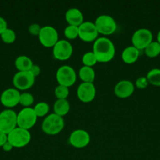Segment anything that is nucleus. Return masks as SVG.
<instances>
[{"label":"nucleus","mask_w":160,"mask_h":160,"mask_svg":"<svg viewBox=\"0 0 160 160\" xmlns=\"http://www.w3.org/2000/svg\"><path fill=\"white\" fill-rule=\"evenodd\" d=\"M17 127V113L12 109H6L0 112V131L8 134Z\"/></svg>","instance_id":"423d86ee"},{"label":"nucleus","mask_w":160,"mask_h":160,"mask_svg":"<svg viewBox=\"0 0 160 160\" xmlns=\"http://www.w3.org/2000/svg\"><path fill=\"white\" fill-rule=\"evenodd\" d=\"M38 117L31 107H24L17 113V127L29 130L37 121Z\"/></svg>","instance_id":"1a4fd4ad"},{"label":"nucleus","mask_w":160,"mask_h":160,"mask_svg":"<svg viewBox=\"0 0 160 160\" xmlns=\"http://www.w3.org/2000/svg\"><path fill=\"white\" fill-rule=\"evenodd\" d=\"M69 143L75 148H84L90 142L89 132L84 129L74 130L69 135Z\"/></svg>","instance_id":"ddd939ff"},{"label":"nucleus","mask_w":160,"mask_h":160,"mask_svg":"<svg viewBox=\"0 0 160 160\" xmlns=\"http://www.w3.org/2000/svg\"><path fill=\"white\" fill-rule=\"evenodd\" d=\"M38 37L40 43L47 48L53 47L55 44L59 41L58 31L54 27L51 25L42 26Z\"/></svg>","instance_id":"6e6552de"},{"label":"nucleus","mask_w":160,"mask_h":160,"mask_svg":"<svg viewBox=\"0 0 160 160\" xmlns=\"http://www.w3.org/2000/svg\"><path fill=\"white\" fill-rule=\"evenodd\" d=\"M73 53V46L69 41L61 39L53 47V55L58 60H67Z\"/></svg>","instance_id":"9b49d317"},{"label":"nucleus","mask_w":160,"mask_h":160,"mask_svg":"<svg viewBox=\"0 0 160 160\" xmlns=\"http://www.w3.org/2000/svg\"><path fill=\"white\" fill-rule=\"evenodd\" d=\"M95 26L97 31L104 35H110L117 29V23L111 16L101 14L96 18Z\"/></svg>","instance_id":"39448f33"},{"label":"nucleus","mask_w":160,"mask_h":160,"mask_svg":"<svg viewBox=\"0 0 160 160\" xmlns=\"http://www.w3.org/2000/svg\"><path fill=\"white\" fill-rule=\"evenodd\" d=\"M14 63L18 71H29L34 64L31 58L25 55H20L17 56Z\"/></svg>","instance_id":"6ab92c4d"},{"label":"nucleus","mask_w":160,"mask_h":160,"mask_svg":"<svg viewBox=\"0 0 160 160\" xmlns=\"http://www.w3.org/2000/svg\"><path fill=\"white\" fill-rule=\"evenodd\" d=\"M41 28H42V27L39 23H32L28 28V31L33 35H39Z\"/></svg>","instance_id":"7c9ffc66"},{"label":"nucleus","mask_w":160,"mask_h":160,"mask_svg":"<svg viewBox=\"0 0 160 160\" xmlns=\"http://www.w3.org/2000/svg\"><path fill=\"white\" fill-rule=\"evenodd\" d=\"M65 20L68 23V24L74 25V26H79L81 23H83L84 17L80 10L78 8H70L67 9L65 12Z\"/></svg>","instance_id":"f3484780"},{"label":"nucleus","mask_w":160,"mask_h":160,"mask_svg":"<svg viewBox=\"0 0 160 160\" xmlns=\"http://www.w3.org/2000/svg\"><path fill=\"white\" fill-rule=\"evenodd\" d=\"M144 53L150 58H154L160 54V44L158 42L152 41L147 47L144 49Z\"/></svg>","instance_id":"4be33fe9"},{"label":"nucleus","mask_w":160,"mask_h":160,"mask_svg":"<svg viewBox=\"0 0 160 160\" xmlns=\"http://www.w3.org/2000/svg\"><path fill=\"white\" fill-rule=\"evenodd\" d=\"M8 141L7 134L0 131V147L3 146L5 143Z\"/></svg>","instance_id":"72a5a7b5"},{"label":"nucleus","mask_w":160,"mask_h":160,"mask_svg":"<svg viewBox=\"0 0 160 160\" xmlns=\"http://www.w3.org/2000/svg\"><path fill=\"white\" fill-rule=\"evenodd\" d=\"M34 96L30 92H24L23 93H20V102H19V103L20 105H22L24 107H30L34 103Z\"/></svg>","instance_id":"a878e982"},{"label":"nucleus","mask_w":160,"mask_h":160,"mask_svg":"<svg viewBox=\"0 0 160 160\" xmlns=\"http://www.w3.org/2000/svg\"><path fill=\"white\" fill-rule=\"evenodd\" d=\"M157 42L160 44V30L158 31V34H157Z\"/></svg>","instance_id":"c9c22d12"},{"label":"nucleus","mask_w":160,"mask_h":160,"mask_svg":"<svg viewBox=\"0 0 160 160\" xmlns=\"http://www.w3.org/2000/svg\"><path fill=\"white\" fill-rule=\"evenodd\" d=\"M82 62H83V66H87V67H91L95 65L98 61H97V57L93 51H88L85 52L82 56Z\"/></svg>","instance_id":"393cba45"},{"label":"nucleus","mask_w":160,"mask_h":160,"mask_svg":"<svg viewBox=\"0 0 160 160\" xmlns=\"http://www.w3.org/2000/svg\"><path fill=\"white\" fill-rule=\"evenodd\" d=\"M8 28L7 27V22L5 20L3 17H0V35H1L2 33L4 31H6Z\"/></svg>","instance_id":"473e14b6"},{"label":"nucleus","mask_w":160,"mask_h":160,"mask_svg":"<svg viewBox=\"0 0 160 160\" xmlns=\"http://www.w3.org/2000/svg\"><path fill=\"white\" fill-rule=\"evenodd\" d=\"M8 142L13 148H22L31 142V134L29 130L17 127L7 134Z\"/></svg>","instance_id":"7ed1b4c3"},{"label":"nucleus","mask_w":160,"mask_h":160,"mask_svg":"<svg viewBox=\"0 0 160 160\" xmlns=\"http://www.w3.org/2000/svg\"><path fill=\"white\" fill-rule=\"evenodd\" d=\"M140 56V50L133 45H129L125 47L122 52L121 57L125 63H133L138 59Z\"/></svg>","instance_id":"a211bd4d"},{"label":"nucleus","mask_w":160,"mask_h":160,"mask_svg":"<svg viewBox=\"0 0 160 160\" xmlns=\"http://www.w3.org/2000/svg\"><path fill=\"white\" fill-rule=\"evenodd\" d=\"M2 148H3V149L4 150L5 152H9L13 149V145L7 141V142L2 146Z\"/></svg>","instance_id":"f704fd0d"},{"label":"nucleus","mask_w":160,"mask_h":160,"mask_svg":"<svg viewBox=\"0 0 160 160\" xmlns=\"http://www.w3.org/2000/svg\"><path fill=\"white\" fill-rule=\"evenodd\" d=\"M77 96L83 102H90L94 99L97 89L93 83L82 82L77 88Z\"/></svg>","instance_id":"4468645a"},{"label":"nucleus","mask_w":160,"mask_h":160,"mask_svg":"<svg viewBox=\"0 0 160 160\" xmlns=\"http://www.w3.org/2000/svg\"><path fill=\"white\" fill-rule=\"evenodd\" d=\"M0 36H1L2 40L6 44H11L13 42H14L16 40V38H17L15 31L9 28L6 31H3Z\"/></svg>","instance_id":"bb28decb"},{"label":"nucleus","mask_w":160,"mask_h":160,"mask_svg":"<svg viewBox=\"0 0 160 160\" xmlns=\"http://www.w3.org/2000/svg\"><path fill=\"white\" fill-rule=\"evenodd\" d=\"M29 71L36 78V77L39 76V75L40 74L41 68L39 65H37V64H33V66L31 67V70H30Z\"/></svg>","instance_id":"2f4dec72"},{"label":"nucleus","mask_w":160,"mask_h":160,"mask_svg":"<svg viewBox=\"0 0 160 160\" xmlns=\"http://www.w3.org/2000/svg\"><path fill=\"white\" fill-rule=\"evenodd\" d=\"M20 93L15 88H8L2 92L0 95V102L8 109L14 107L19 104Z\"/></svg>","instance_id":"2eb2a0df"},{"label":"nucleus","mask_w":160,"mask_h":160,"mask_svg":"<svg viewBox=\"0 0 160 160\" xmlns=\"http://www.w3.org/2000/svg\"><path fill=\"white\" fill-rule=\"evenodd\" d=\"M148 83L155 86H160V69L152 68L146 75Z\"/></svg>","instance_id":"5701e85b"},{"label":"nucleus","mask_w":160,"mask_h":160,"mask_svg":"<svg viewBox=\"0 0 160 160\" xmlns=\"http://www.w3.org/2000/svg\"><path fill=\"white\" fill-rule=\"evenodd\" d=\"M93 52L98 62H108L114 58L115 47L110 38L107 37H99L94 41Z\"/></svg>","instance_id":"f257e3e1"},{"label":"nucleus","mask_w":160,"mask_h":160,"mask_svg":"<svg viewBox=\"0 0 160 160\" xmlns=\"http://www.w3.org/2000/svg\"><path fill=\"white\" fill-rule=\"evenodd\" d=\"M64 127V120L63 117L52 112L43 119L42 123V130L47 134L54 135L59 134Z\"/></svg>","instance_id":"f03ea898"},{"label":"nucleus","mask_w":160,"mask_h":160,"mask_svg":"<svg viewBox=\"0 0 160 160\" xmlns=\"http://www.w3.org/2000/svg\"><path fill=\"white\" fill-rule=\"evenodd\" d=\"M56 79L58 84L69 88L73 85L77 79L75 69L69 65H62L56 70Z\"/></svg>","instance_id":"20e7f679"},{"label":"nucleus","mask_w":160,"mask_h":160,"mask_svg":"<svg viewBox=\"0 0 160 160\" xmlns=\"http://www.w3.org/2000/svg\"><path fill=\"white\" fill-rule=\"evenodd\" d=\"M153 41L152 32L147 28H139L133 32L131 38L132 44L137 49L144 50Z\"/></svg>","instance_id":"0eeeda50"},{"label":"nucleus","mask_w":160,"mask_h":160,"mask_svg":"<svg viewBox=\"0 0 160 160\" xmlns=\"http://www.w3.org/2000/svg\"><path fill=\"white\" fill-rule=\"evenodd\" d=\"M98 34L93 22L83 21L78 26V38L84 42H94L98 38Z\"/></svg>","instance_id":"f8f14e48"},{"label":"nucleus","mask_w":160,"mask_h":160,"mask_svg":"<svg viewBox=\"0 0 160 160\" xmlns=\"http://www.w3.org/2000/svg\"><path fill=\"white\" fill-rule=\"evenodd\" d=\"M64 34L67 39H75L78 37V27L68 24L64 28Z\"/></svg>","instance_id":"cd10ccee"},{"label":"nucleus","mask_w":160,"mask_h":160,"mask_svg":"<svg viewBox=\"0 0 160 160\" xmlns=\"http://www.w3.org/2000/svg\"><path fill=\"white\" fill-rule=\"evenodd\" d=\"M78 76L83 82H89L93 83L96 78L95 70L93 67H87V66H83L79 69L78 71Z\"/></svg>","instance_id":"412c9836"},{"label":"nucleus","mask_w":160,"mask_h":160,"mask_svg":"<svg viewBox=\"0 0 160 160\" xmlns=\"http://www.w3.org/2000/svg\"><path fill=\"white\" fill-rule=\"evenodd\" d=\"M35 81V77L30 71H17L13 78V84L17 90H28Z\"/></svg>","instance_id":"9d476101"},{"label":"nucleus","mask_w":160,"mask_h":160,"mask_svg":"<svg viewBox=\"0 0 160 160\" xmlns=\"http://www.w3.org/2000/svg\"><path fill=\"white\" fill-rule=\"evenodd\" d=\"M33 109L38 117H42L45 115H48V112L50 111V106L46 102H39L38 103H36Z\"/></svg>","instance_id":"b1692460"},{"label":"nucleus","mask_w":160,"mask_h":160,"mask_svg":"<svg viewBox=\"0 0 160 160\" xmlns=\"http://www.w3.org/2000/svg\"><path fill=\"white\" fill-rule=\"evenodd\" d=\"M55 96L56 97V99H60V98H67L69 95V89L66 86L61 85L58 84L54 90Z\"/></svg>","instance_id":"c85d7f7f"},{"label":"nucleus","mask_w":160,"mask_h":160,"mask_svg":"<svg viewBox=\"0 0 160 160\" xmlns=\"http://www.w3.org/2000/svg\"><path fill=\"white\" fill-rule=\"evenodd\" d=\"M148 84L149 83L147 78L144 76L139 77V78L136 80V81H135V85L136 86V88H138L140 89H143L147 88Z\"/></svg>","instance_id":"c756f323"},{"label":"nucleus","mask_w":160,"mask_h":160,"mask_svg":"<svg viewBox=\"0 0 160 160\" xmlns=\"http://www.w3.org/2000/svg\"><path fill=\"white\" fill-rule=\"evenodd\" d=\"M134 84L130 80H121L114 87V92L116 96L125 98L130 97L134 92Z\"/></svg>","instance_id":"dca6fc26"},{"label":"nucleus","mask_w":160,"mask_h":160,"mask_svg":"<svg viewBox=\"0 0 160 160\" xmlns=\"http://www.w3.org/2000/svg\"><path fill=\"white\" fill-rule=\"evenodd\" d=\"M70 110V103L67 98H60L56 99L53 103V111L54 113L64 117Z\"/></svg>","instance_id":"aec40b11"}]
</instances>
